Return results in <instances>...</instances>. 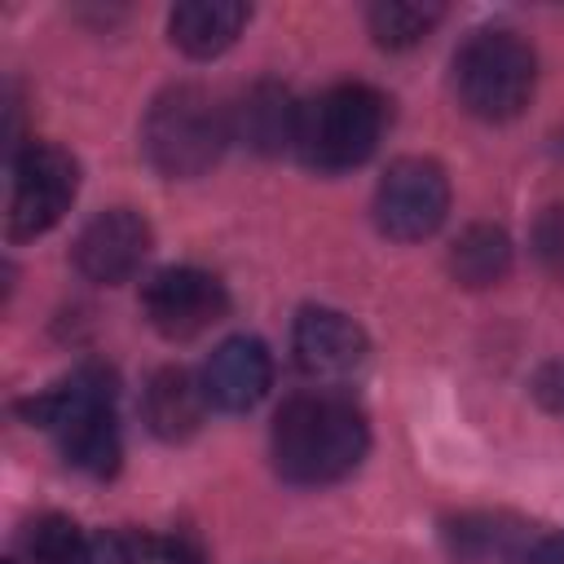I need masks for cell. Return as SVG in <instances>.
<instances>
[{
    "mask_svg": "<svg viewBox=\"0 0 564 564\" xmlns=\"http://www.w3.org/2000/svg\"><path fill=\"white\" fill-rule=\"evenodd\" d=\"M273 467L291 485H335L352 476L370 449V423L344 392L313 388L282 401L269 432Z\"/></svg>",
    "mask_w": 564,
    "mask_h": 564,
    "instance_id": "1",
    "label": "cell"
},
{
    "mask_svg": "<svg viewBox=\"0 0 564 564\" xmlns=\"http://www.w3.org/2000/svg\"><path fill=\"white\" fill-rule=\"evenodd\" d=\"M18 414L44 432L57 436L62 458L93 476L106 480L119 471L123 441H119V419H115V379L101 366H79L62 383L44 388L40 397L18 401Z\"/></svg>",
    "mask_w": 564,
    "mask_h": 564,
    "instance_id": "2",
    "label": "cell"
},
{
    "mask_svg": "<svg viewBox=\"0 0 564 564\" xmlns=\"http://www.w3.org/2000/svg\"><path fill=\"white\" fill-rule=\"evenodd\" d=\"M229 141H234L229 110H220L216 97L198 84L163 88L141 119V154L167 181L203 176L225 154Z\"/></svg>",
    "mask_w": 564,
    "mask_h": 564,
    "instance_id": "3",
    "label": "cell"
},
{
    "mask_svg": "<svg viewBox=\"0 0 564 564\" xmlns=\"http://www.w3.org/2000/svg\"><path fill=\"white\" fill-rule=\"evenodd\" d=\"M383 128H388L383 93H375L370 84H335L313 101H304L295 154L326 176L352 172L379 150Z\"/></svg>",
    "mask_w": 564,
    "mask_h": 564,
    "instance_id": "4",
    "label": "cell"
},
{
    "mask_svg": "<svg viewBox=\"0 0 564 564\" xmlns=\"http://www.w3.org/2000/svg\"><path fill=\"white\" fill-rule=\"evenodd\" d=\"M538 84V57L533 48L502 26H485L463 40L454 53V93L458 106L485 123L516 119Z\"/></svg>",
    "mask_w": 564,
    "mask_h": 564,
    "instance_id": "5",
    "label": "cell"
},
{
    "mask_svg": "<svg viewBox=\"0 0 564 564\" xmlns=\"http://www.w3.org/2000/svg\"><path fill=\"white\" fill-rule=\"evenodd\" d=\"M9 172H13V185H9L4 225H9L13 242L48 234L70 212V203L79 194V163L62 145H48V141L22 145L9 163Z\"/></svg>",
    "mask_w": 564,
    "mask_h": 564,
    "instance_id": "6",
    "label": "cell"
},
{
    "mask_svg": "<svg viewBox=\"0 0 564 564\" xmlns=\"http://www.w3.org/2000/svg\"><path fill=\"white\" fill-rule=\"evenodd\" d=\"M375 229L392 242H423L445 225L449 212V181L436 159L405 154L388 163L375 185Z\"/></svg>",
    "mask_w": 564,
    "mask_h": 564,
    "instance_id": "7",
    "label": "cell"
},
{
    "mask_svg": "<svg viewBox=\"0 0 564 564\" xmlns=\"http://www.w3.org/2000/svg\"><path fill=\"white\" fill-rule=\"evenodd\" d=\"M225 308H229L225 282L194 264L159 269L141 286V313L163 339H194L207 326H216L225 317Z\"/></svg>",
    "mask_w": 564,
    "mask_h": 564,
    "instance_id": "8",
    "label": "cell"
},
{
    "mask_svg": "<svg viewBox=\"0 0 564 564\" xmlns=\"http://www.w3.org/2000/svg\"><path fill=\"white\" fill-rule=\"evenodd\" d=\"M154 247V229L141 212L132 207H106L97 212L79 234H75V269L88 278V282H101V286H119L128 282L145 256Z\"/></svg>",
    "mask_w": 564,
    "mask_h": 564,
    "instance_id": "9",
    "label": "cell"
},
{
    "mask_svg": "<svg viewBox=\"0 0 564 564\" xmlns=\"http://www.w3.org/2000/svg\"><path fill=\"white\" fill-rule=\"evenodd\" d=\"M291 352H295V366L308 379L339 383V379H352L366 366L370 339H366V330L348 313L326 308V304H308V308L295 313Z\"/></svg>",
    "mask_w": 564,
    "mask_h": 564,
    "instance_id": "10",
    "label": "cell"
},
{
    "mask_svg": "<svg viewBox=\"0 0 564 564\" xmlns=\"http://www.w3.org/2000/svg\"><path fill=\"white\" fill-rule=\"evenodd\" d=\"M203 392L216 410L225 414H247L264 401L269 383H273V357L264 348V339L256 335H229L212 348V357L203 361Z\"/></svg>",
    "mask_w": 564,
    "mask_h": 564,
    "instance_id": "11",
    "label": "cell"
},
{
    "mask_svg": "<svg viewBox=\"0 0 564 564\" xmlns=\"http://www.w3.org/2000/svg\"><path fill=\"white\" fill-rule=\"evenodd\" d=\"M300 115L304 106L291 97L286 84L260 79L238 97V106H229V132L256 154H282L300 141Z\"/></svg>",
    "mask_w": 564,
    "mask_h": 564,
    "instance_id": "12",
    "label": "cell"
},
{
    "mask_svg": "<svg viewBox=\"0 0 564 564\" xmlns=\"http://www.w3.org/2000/svg\"><path fill=\"white\" fill-rule=\"evenodd\" d=\"M207 392H203V379L189 375L185 366H163L145 379V392H141V414H145V427L159 436V441H189L203 419H207Z\"/></svg>",
    "mask_w": 564,
    "mask_h": 564,
    "instance_id": "13",
    "label": "cell"
},
{
    "mask_svg": "<svg viewBox=\"0 0 564 564\" xmlns=\"http://www.w3.org/2000/svg\"><path fill=\"white\" fill-rule=\"evenodd\" d=\"M247 18L251 9L238 0H185L167 13V35L185 57L207 62V57H220L242 35Z\"/></svg>",
    "mask_w": 564,
    "mask_h": 564,
    "instance_id": "14",
    "label": "cell"
},
{
    "mask_svg": "<svg viewBox=\"0 0 564 564\" xmlns=\"http://www.w3.org/2000/svg\"><path fill=\"white\" fill-rule=\"evenodd\" d=\"M445 538L454 546V555L463 560H516L524 564V551L533 546L529 524L511 520V516H458L445 524Z\"/></svg>",
    "mask_w": 564,
    "mask_h": 564,
    "instance_id": "15",
    "label": "cell"
},
{
    "mask_svg": "<svg viewBox=\"0 0 564 564\" xmlns=\"http://www.w3.org/2000/svg\"><path fill=\"white\" fill-rule=\"evenodd\" d=\"M449 273L454 282L480 291L511 273V238L498 225H467L458 242L449 247Z\"/></svg>",
    "mask_w": 564,
    "mask_h": 564,
    "instance_id": "16",
    "label": "cell"
},
{
    "mask_svg": "<svg viewBox=\"0 0 564 564\" xmlns=\"http://www.w3.org/2000/svg\"><path fill=\"white\" fill-rule=\"evenodd\" d=\"M441 18H445L441 4H419V0H379L366 9V26L379 48H414Z\"/></svg>",
    "mask_w": 564,
    "mask_h": 564,
    "instance_id": "17",
    "label": "cell"
},
{
    "mask_svg": "<svg viewBox=\"0 0 564 564\" xmlns=\"http://www.w3.org/2000/svg\"><path fill=\"white\" fill-rule=\"evenodd\" d=\"M22 551L31 564H88V538L66 516H44L26 529Z\"/></svg>",
    "mask_w": 564,
    "mask_h": 564,
    "instance_id": "18",
    "label": "cell"
},
{
    "mask_svg": "<svg viewBox=\"0 0 564 564\" xmlns=\"http://www.w3.org/2000/svg\"><path fill=\"white\" fill-rule=\"evenodd\" d=\"M88 564H159V538L137 529H110L88 538Z\"/></svg>",
    "mask_w": 564,
    "mask_h": 564,
    "instance_id": "19",
    "label": "cell"
},
{
    "mask_svg": "<svg viewBox=\"0 0 564 564\" xmlns=\"http://www.w3.org/2000/svg\"><path fill=\"white\" fill-rule=\"evenodd\" d=\"M529 242H533L538 264H542L555 282H564V198H560V203H546V207L538 212Z\"/></svg>",
    "mask_w": 564,
    "mask_h": 564,
    "instance_id": "20",
    "label": "cell"
},
{
    "mask_svg": "<svg viewBox=\"0 0 564 564\" xmlns=\"http://www.w3.org/2000/svg\"><path fill=\"white\" fill-rule=\"evenodd\" d=\"M533 397H538L551 414H564V361H546V366L533 375Z\"/></svg>",
    "mask_w": 564,
    "mask_h": 564,
    "instance_id": "21",
    "label": "cell"
},
{
    "mask_svg": "<svg viewBox=\"0 0 564 564\" xmlns=\"http://www.w3.org/2000/svg\"><path fill=\"white\" fill-rule=\"evenodd\" d=\"M159 564H203V551L189 533H172L159 538Z\"/></svg>",
    "mask_w": 564,
    "mask_h": 564,
    "instance_id": "22",
    "label": "cell"
},
{
    "mask_svg": "<svg viewBox=\"0 0 564 564\" xmlns=\"http://www.w3.org/2000/svg\"><path fill=\"white\" fill-rule=\"evenodd\" d=\"M524 564H564V529L533 538V546L524 551Z\"/></svg>",
    "mask_w": 564,
    "mask_h": 564,
    "instance_id": "23",
    "label": "cell"
},
{
    "mask_svg": "<svg viewBox=\"0 0 564 564\" xmlns=\"http://www.w3.org/2000/svg\"><path fill=\"white\" fill-rule=\"evenodd\" d=\"M4 564H18V560H4Z\"/></svg>",
    "mask_w": 564,
    "mask_h": 564,
    "instance_id": "24",
    "label": "cell"
}]
</instances>
